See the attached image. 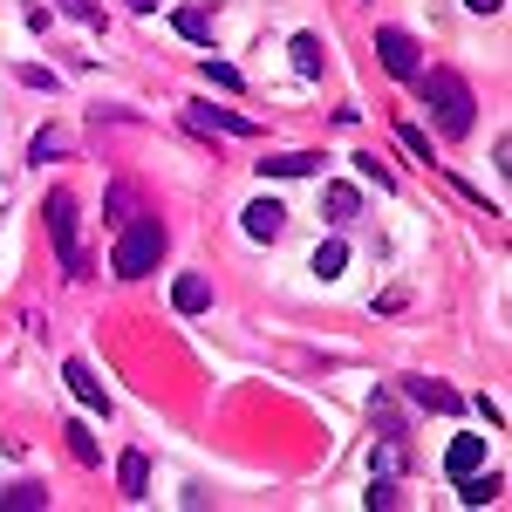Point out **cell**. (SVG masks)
<instances>
[{"mask_svg":"<svg viewBox=\"0 0 512 512\" xmlns=\"http://www.w3.org/2000/svg\"><path fill=\"white\" fill-rule=\"evenodd\" d=\"M355 212H362V192H355V185H321V219L349 226Z\"/></svg>","mask_w":512,"mask_h":512,"instance_id":"cell-13","label":"cell"},{"mask_svg":"<svg viewBox=\"0 0 512 512\" xmlns=\"http://www.w3.org/2000/svg\"><path fill=\"white\" fill-rule=\"evenodd\" d=\"M14 76L28 82V89H55V76H48V69H35V62H21V69H14Z\"/></svg>","mask_w":512,"mask_h":512,"instance_id":"cell-25","label":"cell"},{"mask_svg":"<svg viewBox=\"0 0 512 512\" xmlns=\"http://www.w3.org/2000/svg\"><path fill=\"white\" fill-rule=\"evenodd\" d=\"M28 158H35V164H55V158H62V137H55V130H41L35 144H28Z\"/></svg>","mask_w":512,"mask_h":512,"instance_id":"cell-22","label":"cell"},{"mask_svg":"<svg viewBox=\"0 0 512 512\" xmlns=\"http://www.w3.org/2000/svg\"><path fill=\"white\" fill-rule=\"evenodd\" d=\"M499 492H506L499 472H465L458 478V499H465V506H499Z\"/></svg>","mask_w":512,"mask_h":512,"instance_id":"cell-12","label":"cell"},{"mask_svg":"<svg viewBox=\"0 0 512 512\" xmlns=\"http://www.w3.org/2000/svg\"><path fill=\"white\" fill-rule=\"evenodd\" d=\"M294 69L301 76H321V41L315 35H294Z\"/></svg>","mask_w":512,"mask_h":512,"instance_id":"cell-19","label":"cell"},{"mask_svg":"<svg viewBox=\"0 0 512 512\" xmlns=\"http://www.w3.org/2000/svg\"><path fill=\"white\" fill-rule=\"evenodd\" d=\"M417 96H424V117L437 123V137H465L472 130V89L458 69H417Z\"/></svg>","mask_w":512,"mask_h":512,"instance_id":"cell-1","label":"cell"},{"mask_svg":"<svg viewBox=\"0 0 512 512\" xmlns=\"http://www.w3.org/2000/svg\"><path fill=\"white\" fill-rule=\"evenodd\" d=\"M117 485H123V499H144V492H151V458H144V451H123Z\"/></svg>","mask_w":512,"mask_h":512,"instance_id":"cell-9","label":"cell"},{"mask_svg":"<svg viewBox=\"0 0 512 512\" xmlns=\"http://www.w3.org/2000/svg\"><path fill=\"white\" fill-rule=\"evenodd\" d=\"M171 28H178L185 41H212V14H205V7H178V14H171Z\"/></svg>","mask_w":512,"mask_h":512,"instance_id":"cell-16","label":"cell"},{"mask_svg":"<svg viewBox=\"0 0 512 512\" xmlns=\"http://www.w3.org/2000/svg\"><path fill=\"white\" fill-rule=\"evenodd\" d=\"M403 390L417 396L424 410H444V417H458V410H465V396L451 390V383H437V376H403Z\"/></svg>","mask_w":512,"mask_h":512,"instance_id":"cell-7","label":"cell"},{"mask_svg":"<svg viewBox=\"0 0 512 512\" xmlns=\"http://www.w3.org/2000/svg\"><path fill=\"white\" fill-rule=\"evenodd\" d=\"M55 7H62L69 21H89V28H103V7H96V0H55Z\"/></svg>","mask_w":512,"mask_h":512,"instance_id":"cell-21","label":"cell"},{"mask_svg":"<svg viewBox=\"0 0 512 512\" xmlns=\"http://www.w3.org/2000/svg\"><path fill=\"white\" fill-rule=\"evenodd\" d=\"M239 219H246V239H260V246L287 233V205H280V198H253Z\"/></svg>","mask_w":512,"mask_h":512,"instance_id":"cell-5","label":"cell"},{"mask_svg":"<svg viewBox=\"0 0 512 512\" xmlns=\"http://www.w3.org/2000/svg\"><path fill=\"white\" fill-rule=\"evenodd\" d=\"M342 267H349V246H342V239H321V253H315V274H321V280H335Z\"/></svg>","mask_w":512,"mask_h":512,"instance_id":"cell-18","label":"cell"},{"mask_svg":"<svg viewBox=\"0 0 512 512\" xmlns=\"http://www.w3.org/2000/svg\"><path fill=\"white\" fill-rule=\"evenodd\" d=\"M171 301H178V315H205V308H212V280L205 274H178Z\"/></svg>","mask_w":512,"mask_h":512,"instance_id":"cell-10","label":"cell"},{"mask_svg":"<svg viewBox=\"0 0 512 512\" xmlns=\"http://www.w3.org/2000/svg\"><path fill=\"white\" fill-rule=\"evenodd\" d=\"M465 7H478V14H499V7H506V0H465Z\"/></svg>","mask_w":512,"mask_h":512,"instance_id":"cell-27","label":"cell"},{"mask_svg":"<svg viewBox=\"0 0 512 512\" xmlns=\"http://www.w3.org/2000/svg\"><path fill=\"white\" fill-rule=\"evenodd\" d=\"M478 465H485V437H458V444L444 451V472H451V478L478 472Z\"/></svg>","mask_w":512,"mask_h":512,"instance_id":"cell-14","label":"cell"},{"mask_svg":"<svg viewBox=\"0 0 512 512\" xmlns=\"http://www.w3.org/2000/svg\"><path fill=\"white\" fill-rule=\"evenodd\" d=\"M41 219H48V239H55V253H62V267H69V280H89V253H82V219H76V198L48 192V205H41Z\"/></svg>","mask_w":512,"mask_h":512,"instance_id":"cell-3","label":"cell"},{"mask_svg":"<svg viewBox=\"0 0 512 512\" xmlns=\"http://www.w3.org/2000/svg\"><path fill=\"white\" fill-rule=\"evenodd\" d=\"M130 7H137V14H151V7H158V0H130Z\"/></svg>","mask_w":512,"mask_h":512,"instance_id":"cell-28","label":"cell"},{"mask_svg":"<svg viewBox=\"0 0 512 512\" xmlns=\"http://www.w3.org/2000/svg\"><path fill=\"white\" fill-rule=\"evenodd\" d=\"M69 451H76V465H103V444H96V437H89V424H69Z\"/></svg>","mask_w":512,"mask_h":512,"instance_id":"cell-17","label":"cell"},{"mask_svg":"<svg viewBox=\"0 0 512 512\" xmlns=\"http://www.w3.org/2000/svg\"><path fill=\"white\" fill-rule=\"evenodd\" d=\"M158 260H164V219L158 212H137V219L117 233V246H110V274L117 280H144Z\"/></svg>","mask_w":512,"mask_h":512,"instance_id":"cell-2","label":"cell"},{"mask_svg":"<svg viewBox=\"0 0 512 512\" xmlns=\"http://www.w3.org/2000/svg\"><path fill=\"white\" fill-rule=\"evenodd\" d=\"M0 506H7V512H41V506H48V492H41L35 478H21V485L0 492Z\"/></svg>","mask_w":512,"mask_h":512,"instance_id":"cell-15","label":"cell"},{"mask_svg":"<svg viewBox=\"0 0 512 512\" xmlns=\"http://www.w3.org/2000/svg\"><path fill=\"white\" fill-rule=\"evenodd\" d=\"M205 82H219V89H239V69H233V62H219V55H205Z\"/></svg>","mask_w":512,"mask_h":512,"instance_id":"cell-23","label":"cell"},{"mask_svg":"<svg viewBox=\"0 0 512 512\" xmlns=\"http://www.w3.org/2000/svg\"><path fill=\"white\" fill-rule=\"evenodd\" d=\"M349 164H355V171H362V178H376V185H383V192H390V185H396L390 171H383V158H369V151H362V158H349Z\"/></svg>","mask_w":512,"mask_h":512,"instance_id":"cell-24","label":"cell"},{"mask_svg":"<svg viewBox=\"0 0 512 512\" xmlns=\"http://www.w3.org/2000/svg\"><path fill=\"white\" fill-rule=\"evenodd\" d=\"M185 123H198V130H219V137H253V130H260L253 117H233V110H212V103H185Z\"/></svg>","mask_w":512,"mask_h":512,"instance_id":"cell-6","label":"cell"},{"mask_svg":"<svg viewBox=\"0 0 512 512\" xmlns=\"http://www.w3.org/2000/svg\"><path fill=\"white\" fill-rule=\"evenodd\" d=\"M383 506H403V492H396V485H376V492H369V512H383Z\"/></svg>","mask_w":512,"mask_h":512,"instance_id":"cell-26","label":"cell"},{"mask_svg":"<svg viewBox=\"0 0 512 512\" xmlns=\"http://www.w3.org/2000/svg\"><path fill=\"white\" fill-rule=\"evenodd\" d=\"M396 137H403V151H410V158L437 164V158H431V137H424V130H417V123H396Z\"/></svg>","mask_w":512,"mask_h":512,"instance_id":"cell-20","label":"cell"},{"mask_svg":"<svg viewBox=\"0 0 512 512\" xmlns=\"http://www.w3.org/2000/svg\"><path fill=\"white\" fill-rule=\"evenodd\" d=\"M62 376H69V390H76L89 410H110V390H103V383L89 376V362H76V355H69V362H62Z\"/></svg>","mask_w":512,"mask_h":512,"instance_id":"cell-11","label":"cell"},{"mask_svg":"<svg viewBox=\"0 0 512 512\" xmlns=\"http://www.w3.org/2000/svg\"><path fill=\"white\" fill-rule=\"evenodd\" d=\"M321 151H274V158H260L253 164V171H260V178H308V171H321Z\"/></svg>","mask_w":512,"mask_h":512,"instance_id":"cell-8","label":"cell"},{"mask_svg":"<svg viewBox=\"0 0 512 512\" xmlns=\"http://www.w3.org/2000/svg\"><path fill=\"white\" fill-rule=\"evenodd\" d=\"M376 55H383V69H390L396 82H417V69H424V62H417L424 48L403 35V28H383V35H376Z\"/></svg>","mask_w":512,"mask_h":512,"instance_id":"cell-4","label":"cell"}]
</instances>
